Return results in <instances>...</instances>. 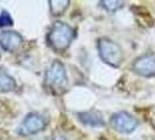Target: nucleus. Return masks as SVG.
Segmentation results:
<instances>
[{
	"label": "nucleus",
	"instance_id": "nucleus-8",
	"mask_svg": "<svg viewBox=\"0 0 155 140\" xmlns=\"http://www.w3.org/2000/svg\"><path fill=\"white\" fill-rule=\"evenodd\" d=\"M78 119L82 124L91 127H103L105 126V120L101 113L97 111H86L78 113Z\"/></svg>",
	"mask_w": 155,
	"mask_h": 140
},
{
	"label": "nucleus",
	"instance_id": "nucleus-12",
	"mask_svg": "<svg viewBox=\"0 0 155 140\" xmlns=\"http://www.w3.org/2000/svg\"><path fill=\"white\" fill-rule=\"evenodd\" d=\"M13 25V19L11 14L4 11L0 13V27H8V26H12Z\"/></svg>",
	"mask_w": 155,
	"mask_h": 140
},
{
	"label": "nucleus",
	"instance_id": "nucleus-1",
	"mask_svg": "<svg viewBox=\"0 0 155 140\" xmlns=\"http://www.w3.org/2000/svg\"><path fill=\"white\" fill-rule=\"evenodd\" d=\"M75 38V29L68 23L55 21L47 35L48 45L57 53H63L70 47Z\"/></svg>",
	"mask_w": 155,
	"mask_h": 140
},
{
	"label": "nucleus",
	"instance_id": "nucleus-6",
	"mask_svg": "<svg viewBox=\"0 0 155 140\" xmlns=\"http://www.w3.org/2000/svg\"><path fill=\"white\" fill-rule=\"evenodd\" d=\"M134 72L142 77H153L155 76V55L146 54L138 57L132 64Z\"/></svg>",
	"mask_w": 155,
	"mask_h": 140
},
{
	"label": "nucleus",
	"instance_id": "nucleus-10",
	"mask_svg": "<svg viewBox=\"0 0 155 140\" xmlns=\"http://www.w3.org/2000/svg\"><path fill=\"white\" fill-rule=\"evenodd\" d=\"M69 0H49V7L50 13L53 15H62L65 9L69 7Z\"/></svg>",
	"mask_w": 155,
	"mask_h": 140
},
{
	"label": "nucleus",
	"instance_id": "nucleus-5",
	"mask_svg": "<svg viewBox=\"0 0 155 140\" xmlns=\"http://www.w3.org/2000/svg\"><path fill=\"white\" fill-rule=\"evenodd\" d=\"M110 125L117 132L128 134L137 130L139 122L131 113L120 111V112H116L112 115V117L110 118Z\"/></svg>",
	"mask_w": 155,
	"mask_h": 140
},
{
	"label": "nucleus",
	"instance_id": "nucleus-2",
	"mask_svg": "<svg viewBox=\"0 0 155 140\" xmlns=\"http://www.w3.org/2000/svg\"><path fill=\"white\" fill-rule=\"evenodd\" d=\"M45 84L55 95H61L67 90L68 76L65 67L61 61L55 60L46 70Z\"/></svg>",
	"mask_w": 155,
	"mask_h": 140
},
{
	"label": "nucleus",
	"instance_id": "nucleus-3",
	"mask_svg": "<svg viewBox=\"0 0 155 140\" xmlns=\"http://www.w3.org/2000/svg\"><path fill=\"white\" fill-rule=\"evenodd\" d=\"M98 54L103 62L113 68H119L124 61V52L117 42L109 38H101L97 41Z\"/></svg>",
	"mask_w": 155,
	"mask_h": 140
},
{
	"label": "nucleus",
	"instance_id": "nucleus-4",
	"mask_svg": "<svg viewBox=\"0 0 155 140\" xmlns=\"http://www.w3.org/2000/svg\"><path fill=\"white\" fill-rule=\"evenodd\" d=\"M47 122L45 117L36 112L28 113L18 128V133L22 137H28L41 132L46 128Z\"/></svg>",
	"mask_w": 155,
	"mask_h": 140
},
{
	"label": "nucleus",
	"instance_id": "nucleus-13",
	"mask_svg": "<svg viewBox=\"0 0 155 140\" xmlns=\"http://www.w3.org/2000/svg\"><path fill=\"white\" fill-rule=\"evenodd\" d=\"M0 56H1V54H0Z\"/></svg>",
	"mask_w": 155,
	"mask_h": 140
},
{
	"label": "nucleus",
	"instance_id": "nucleus-7",
	"mask_svg": "<svg viewBox=\"0 0 155 140\" xmlns=\"http://www.w3.org/2000/svg\"><path fill=\"white\" fill-rule=\"evenodd\" d=\"M23 43V38L14 31H5L0 34V46L8 53L16 52Z\"/></svg>",
	"mask_w": 155,
	"mask_h": 140
},
{
	"label": "nucleus",
	"instance_id": "nucleus-9",
	"mask_svg": "<svg viewBox=\"0 0 155 140\" xmlns=\"http://www.w3.org/2000/svg\"><path fill=\"white\" fill-rule=\"evenodd\" d=\"M16 88L15 79L4 68H0V92H9Z\"/></svg>",
	"mask_w": 155,
	"mask_h": 140
},
{
	"label": "nucleus",
	"instance_id": "nucleus-11",
	"mask_svg": "<svg viewBox=\"0 0 155 140\" xmlns=\"http://www.w3.org/2000/svg\"><path fill=\"white\" fill-rule=\"evenodd\" d=\"M99 4L110 13H114L124 6V1L120 0H101Z\"/></svg>",
	"mask_w": 155,
	"mask_h": 140
}]
</instances>
